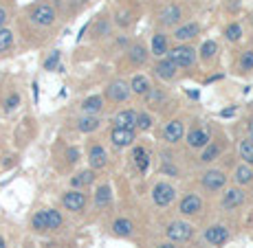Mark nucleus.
Listing matches in <instances>:
<instances>
[{
    "label": "nucleus",
    "instance_id": "obj_1",
    "mask_svg": "<svg viewBox=\"0 0 253 248\" xmlns=\"http://www.w3.org/2000/svg\"><path fill=\"white\" fill-rule=\"evenodd\" d=\"M57 18V11L53 4H46V2H40L36 4V7L29 11V20L33 24H38V27H51L53 22H55Z\"/></svg>",
    "mask_w": 253,
    "mask_h": 248
},
{
    "label": "nucleus",
    "instance_id": "obj_2",
    "mask_svg": "<svg viewBox=\"0 0 253 248\" xmlns=\"http://www.w3.org/2000/svg\"><path fill=\"white\" fill-rule=\"evenodd\" d=\"M168 57L178 68H192L194 64H196V51H194L192 46H187V44H178V46L169 48Z\"/></svg>",
    "mask_w": 253,
    "mask_h": 248
},
{
    "label": "nucleus",
    "instance_id": "obj_3",
    "mask_svg": "<svg viewBox=\"0 0 253 248\" xmlns=\"http://www.w3.org/2000/svg\"><path fill=\"white\" fill-rule=\"evenodd\" d=\"M62 204L66 207V211L82 213L86 209V204H88V196H86L82 189H71V191H66L64 196H62Z\"/></svg>",
    "mask_w": 253,
    "mask_h": 248
},
{
    "label": "nucleus",
    "instance_id": "obj_4",
    "mask_svg": "<svg viewBox=\"0 0 253 248\" xmlns=\"http://www.w3.org/2000/svg\"><path fill=\"white\" fill-rule=\"evenodd\" d=\"M165 235H168L169 242H187L194 237V226L189 224V222H172V224H168L165 228Z\"/></svg>",
    "mask_w": 253,
    "mask_h": 248
},
{
    "label": "nucleus",
    "instance_id": "obj_5",
    "mask_svg": "<svg viewBox=\"0 0 253 248\" xmlns=\"http://www.w3.org/2000/svg\"><path fill=\"white\" fill-rule=\"evenodd\" d=\"M176 198V189L172 187L169 182H157L152 187V202L157 207H169Z\"/></svg>",
    "mask_w": 253,
    "mask_h": 248
},
{
    "label": "nucleus",
    "instance_id": "obj_6",
    "mask_svg": "<svg viewBox=\"0 0 253 248\" xmlns=\"http://www.w3.org/2000/svg\"><path fill=\"white\" fill-rule=\"evenodd\" d=\"M130 95H132L130 84H126V81H121V79H115L106 86V97H108L113 104H124V101H128Z\"/></svg>",
    "mask_w": 253,
    "mask_h": 248
},
{
    "label": "nucleus",
    "instance_id": "obj_7",
    "mask_svg": "<svg viewBox=\"0 0 253 248\" xmlns=\"http://www.w3.org/2000/svg\"><path fill=\"white\" fill-rule=\"evenodd\" d=\"M201 184H203V189H207V191H220V189H225V184H227V174L220 172V169H209V172L203 174Z\"/></svg>",
    "mask_w": 253,
    "mask_h": 248
},
{
    "label": "nucleus",
    "instance_id": "obj_8",
    "mask_svg": "<svg viewBox=\"0 0 253 248\" xmlns=\"http://www.w3.org/2000/svg\"><path fill=\"white\" fill-rule=\"evenodd\" d=\"M134 141H137V130H130V128H113V132H110V143H113L117 149L130 147Z\"/></svg>",
    "mask_w": 253,
    "mask_h": 248
},
{
    "label": "nucleus",
    "instance_id": "obj_9",
    "mask_svg": "<svg viewBox=\"0 0 253 248\" xmlns=\"http://www.w3.org/2000/svg\"><path fill=\"white\" fill-rule=\"evenodd\" d=\"M203 237H205L207 244H211V246L218 248V246H225L227 242H229V231H227V226L216 224V226H209Z\"/></svg>",
    "mask_w": 253,
    "mask_h": 248
},
{
    "label": "nucleus",
    "instance_id": "obj_10",
    "mask_svg": "<svg viewBox=\"0 0 253 248\" xmlns=\"http://www.w3.org/2000/svg\"><path fill=\"white\" fill-rule=\"evenodd\" d=\"M185 136V125H183V121H178V119H172V121H168L165 123V128H163V141H168V143H178Z\"/></svg>",
    "mask_w": 253,
    "mask_h": 248
},
{
    "label": "nucleus",
    "instance_id": "obj_11",
    "mask_svg": "<svg viewBox=\"0 0 253 248\" xmlns=\"http://www.w3.org/2000/svg\"><path fill=\"white\" fill-rule=\"evenodd\" d=\"M178 211L183 215H198L203 211V200L196 196V193H187L181 202H178Z\"/></svg>",
    "mask_w": 253,
    "mask_h": 248
},
{
    "label": "nucleus",
    "instance_id": "obj_12",
    "mask_svg": "<svg viewBox=\"0 0 253 248\" xmlns=\"http://www.w3.org/2000/svg\"><path fill=\"white\" fill-rule=\"evenodd\" d=\"M137 116L139 112L132 108L128 110H119L115 116H113V123L115 128H130V130H137Z\"/></svg>",
    "mask_w": 253,
    "mask_h": 248
},
{
    "label": "nucleus",
    "instance_id": "obj_13",
    "mask_svg": "<svg viewBox=\"0 0 253 248\" xmlns=\"http://www.w3.org/2000/svg\"><path fill=\"white\" fill-rule=\"evenodd\" d=\"M183 18V11L178 4H165L161 9V13H159V22L165 24V27H172V24H176L178 20Z\"/></svg>",
    "mask_w": 253,
    "mask_h": 248
},
{
    "label": "nucleus",
    "instance_id": "obj_14",
    "mask_svg": "<svg viewBox=\"0 0 253 248\" xmlns=\"http://www.w3.org/2000/svg\"><path fill=\"white\" fill-rule=\"evenodd\" d=\"M82 114H101L104 112V97L101 95H90L82 101Z\"/></svg>",
    "mask_w": 253,
    "mask_h": 248
},
{
    "label": "nucleus",
    "instance_id": "obj_15",
    "mask_svg": "<svg viewBox=\"0 0 253 248\" xmlns=\"http://www.w3.org/2000/svg\"><path fill=\"white\" fill-rule=\"evenodd\" d=\"M88 163H90V169H104L108 165V154L101 145H92L88 149Z\"/></svg>",
    "mask_w": 253,
    "mask_h": 248
},
{
    "label": "nucleus",
    "instance_id": "obj_16",
    "mask_svg": "<svg viewBox=\"0 0 253 248\" xmlns=\"http://www.w3.org/2000/svg\"><path fill=\"white\" fill-rule=\"evenodd\" d=\"M176 71H178V66L174 64L169 57H163V60H159L157 62V66H154V72H157V77H161V79H174L176 77Z\"/></svg>",
    "mask_w": 253,
    "mask_h": 248
},
{
    "label": "nucleus",
    "instance_id": "obj_17",
    "mask_svg": "<svg viewBox=\"0 0 253 248\" xmlns=\"http://www.w3.org/2000/svg\"><path fill=\"white\" fill-rule=\"evenodd\" d=\"M187 145H189V147H194V149L207 147V145H209V132H207V130H203V128L189 130V134H187Z\"/></svg>",
    "mask_w": 253,
    "mask_h": 248
},
{
    "label": "nucleus",
    "instance_id": "obj_18",
    "mask_svg": "<svg viewBox=\"0 0 253 248\" xmlns=\"http://www.w3.org/2000/svg\"><path fill=\"white\" fill-rule=\"evenodd\" d=\"M245 202V191L242 189H229V191H225V196H222V209H227V211H231V209H236V207H240V204Z\"/></svg>",
    "mask_w": 253,
    "mask_h": 248
},
{
    "label": "nucleus",
    "instance_id": "obj_19",
    "mask_svg": "<svg viewBox=\"0 0 253 248\" xmlns=\"http://www.w3.org/2000/svg\"><path fill=\"white\" fill-rule=\"evenodd\" d=\"M99 125H101L99 114H82L80 119H77V130H80V132H84V134L95 132Z\"/></svg>",
    "mask_w": 253,
    "mask_h": 248
},
{
    "label": "nucleus",
    "instance_id": "obj_20",
    "mask_svg": "<svg viewBox=\"0 0 253 248\" xmlns=\"http://www.w3.org/2000/svg\"><path fill=\"white\" fill-rule=\"evenodd\" d=\"M150 51H152L154 57H165V55H168V53H169L168 35H163V33H154L152 42H150Z\"/></svg>",
    "mask_w": 253,
    "mask_h": 248
},
{
    "label": "nucleus",
    "instance_id": "obj_21",
    "mask_svg": "<svg viewBox=\"0 0 253 248\" xmlns=\"http://www.w3.org/2000/svg\"><path fill=\"white\" fill-rule=\"evenodd\" d=\"M198 33H201V27H198L196 22H187L174 31V37H176L178 42H187V40H194Z\"/></svg>",
    "mask_w": 253,
    "mask_h": 248
},
{
    "label": "nucleus",
    "instance_id": "obj_22",
    "mask_svg": "<svg viewBox=\"0 0 253 248\" xmlns=\"http://www.w3.org/2000/svg\"><path fill=\"white\" fill-rule=\"evenodd\" d=\"M92 182H95V169H84V172H77L75 176L71 178L73 189H86Z\"/></svg>",
    "mask_w": 253,
    "mask_h": 248
},
{
    "label": "nucleus",
    "instance_id": "obj_23",
    "mask_svg": "<svg viewBox=\"0 0 253 248\" xmlns=\"http://www.w3.org/2000/svg\"><path fill=\"white\" fill-rule=\"evenodd\" d=\"M150 81H148V77L145 75H134L132 79H130V90H132V95H137V97H145L150 92Z\"/></svg>",
    "mask_w": 253,
    "mask_h": 248
},
{
    "label": "nucleus",
    "instance_id": "obj_24",
    "mask_svg": "<svg viewBox=\"0 0 253 248\" xmlns=\"http://www.w3.org/2000/svg\"><path fill=\"white\" fill-rule=\"evenodd\" d=\"M128 60H130V64L132 66H143L145 64V60H148V51H145V46L143 44H132L128 48Z\"/></svg>",
    "mask_w": 253,
    "mask_h": 248
},
{
    "label": "nucleus",
    "instance_id": "obj_25",
    "mask_svg": "<svg viewBox=\"0 0 253 248\" xmlns=\"http://www.w3.org/2000/svg\"><path fill=\"white\" fill-rule=\"evenodd\" d=\"M110 200H113V189H110V184H101V187H97L95 191V207L97 209H104L108 207Z\"/></svg>",
    "mask_w": 253,
    "mask_h": 248
},
{
    "label": "nucleus",
    "instance_id": "obj_26",
    "mask_svg": "<svg viewBox=\"0 0 253 248\" xmlns=\"http://www.w3.org/2000/svg\"><path fill=\"white\" fill-rule=\"evenodd\" d=\"M113 231H115V235H119V237H130L134 233V224L128 217H119V220L113 222Z\"/></svg>",
    "mask_w": 253,
    "mask_h": 248
},
{
    "label": "nucleus",
    "instance_id": "obj_27",
    "mask_svg": "<svg viewBox=\"0 0 253 248\" xmlns=\"http://www.w3.org/2000/svg\"><path fill=\"white\" fill-rule=\"evenodd\" d=\"M13 42H16V37H13L11 29H7V27L0 29V55H7L13 48Z\"/></svg>",
    "mask_w": 253,
    "mask_h": 248
},
{
    "label": "nucleus",
    "instance_id": "obj_28",
    "mask_svg": "<svg viewBox=\"0 0 253 248\" xmlns=\"http://www.w3.org/2000/svg\"><path fill=\"white\" fill-rule=\"evenodd\" d=\"M132 158H134V163L139 165V172L141 174H145L148 172V165H150V154L145 152L141 145H137V147H132Z\"/></svg>",
    "mask_w": 253,
    "mask_h": 248
},
{
    "label": "nucleus",
    "instance_id": "obj_29",
    "mask_svg": "<svg viewBox=\"0 0 253 248\" xmlns=\"http://www.w3.org/2000/svg\"><path fill=\"white\" fill-rule=\"evenodd\" d=\"M44 211H46V220H48V231H57V228H62V224H64L62 213L57 211V209H44Z\"/></svg>",
    "mask_w": 253,
    "mask_h": 248
},
{
    "label": "nucleus",
    "instance_id": "obj_30",
    "mask_svg": "<svg viewBox=\"0 0 253 248\" xmlns=\"http://www.w3.org/2000/svg\"><path fill=\"white\" fill-rule=\"evenodd\" d=\"M236 182L238 184H251L253 182V169L247 163L236 169Z\"/></svg>",
    "mask_w": 253,
    "mask_h": 248
},
{
    "label": "nucleus",
    "instance_id": "obj_31",
    "mask_svg": "<svg viewBox=\"0 0 253 248\" xmlns=\"http://www.w3.org/2000/svg\"><path fill=\"white\" fill-rule=\"evenodd\" d=\"M31 228L36 233H44L48 231V220H46V211H38L36 215L31 217Z\"/></svg>",
    "mask_w": 253,
    "mask_h": 248
},
{
    "label": "nucleus",
    "instance_id": "obj_32",
    "mask_svg": "<svg viewBox=\"0 0 253 248\" xmlns=\"http://www.w3.org/2000/svg\"><path fill=\"white\" fill-rule=\"evenodd\" d=\"M238 152H240V156H242V160H245L247 165H253V141L251 139L240 141V145H238Z\"/></svg>",
    "mask_w": 253,
    "mask_h": 248
},
{
    "label": "nucleus",
    "instance_id": "obj_33",
    "mask_svg": "<svg viewBox=\"0 0 253 248\" xmlns=\"http://www.w3.org/2000/svg\"><path fill=\"white\" fill-rule=\"evenodd\" d=\"M220 156V145L218 143H209L207 147H203V154H201V160L203 163H211Z\"/></svg>",
    "mask_w": 253,
    "mask_h": 248
},
{
    "label": "nucleus",
    "instance_id": "obj_34",
    "mask_svg": "<svg viewBox=\"0 0 253 248\" xmlns=\"http://www.w3.org/2000/svg\"><path fill=\"white\" fill-rule=\"evenodd\" d=\"M143 99H145V104L154 108V106H161L163 101H165V92L161 88H150V92L143 97Z\"/></svg>",
    "mask_w": 253,
    "mask_h": 248
},
{
    "label": "nucleus",
    "instance_id": "obj_35",
    "mask_svg": "<svg viewBox=\"0 0 253 248\" xmlns=\"http://www.w3.org/2000/svg\"><path fill=\"white\" fill-rule=\"evenodd\" d=\"M152 125H154L152 114L150 112H139V116H137V130L139 132H148V130H152Z\"/></svg>",
    "mask_w": 253,
    "mask_h": 248
},
{
    "label": "nucleus",
    "instance_id": "obj_36",
    "mask_svg": "<svg viewBox=\"0 0 253 248\" xmlns=\"http://www.w3.org/2000/svg\"><path fill=\"white\" fill-rule=\"evenodd\" d=\"M60 57H62V53L60 51H53L51 55L44 60V71H62V66H60Z\"/></svg>",
    "mask_w": 253,
    "mask_h": 248
},
{
    "label": "nucleus",
    "instance_id": "obj_37",
    "mask_svg": "<svg viewBox=\"0 0 253 248\" xmlns=\"http://www.w3.org/2000/svg\"><path fill=\"white\" fill-rule=\"evenodd\" d=\"M110 33V22L106 20V18H99V20L95 22V31H92V37H104Z\"/></svg>",
    "mask_w": 253,
    "mask_h": 248
},
{
    "label": "nucleus",
    "instance_id": "obj_38",
    "mask_svg": "<svg viewBox=\"0 0 253 248\" xmlns=\"http://www.w3.org/2000/svg\"><path fill=\"white\" fill-rule=\"evenodd\" d=\"M225 35H227V40L229 42H238L242 37V27L238 22H231L229 27L225 29Z\"/></svg>",
    "mask_w": 253,
    "mask_h": 248
},
{
    "label": "nucleus",
    "instance_id": "obj_39",
    "mask_svg": "<svg viewBox=\"0 0 253 248\" xmlns=\"http://www.w3.org/2000/svg\"><path fill=\"white\" fill-rule=\"evenodd\" d=\"M216 51H218V46H216V42H211V40H207L205 44L201 46V57L203 60H211L213 55H216Z\"/></svg>",
    "mask_w": 253,
    "mask_h": 248
},
{
    "label": "nucleus",
    "instance_id": "obj_40",
    "mask_svg": "<svg viewBox=\"0 0 253 248\" xmlns=\"http://www.w3.org/2000/svg\"><path fill=\"white\" fill-rule=\"evenodd\" d=\"M18 106H20V95H18V92H11V95L4 99V110H7V112H13V110H18Z\"/></svg>",
    "mask_w": 253,
    "mask_h": 248
},
{
    "label": "nucleus",
    "instance_id": "obj_41",
    "mask_svg": "<svg viewBox=\"0 0 253 248\" xmlns=\"http://www.w3.org/2000/svg\"><path fill=\"white\" fill-rule=\"evenodd\" d=\"M240 68L242 71H253V51H245L240 55Z\"/></svg>",
    "mask_w": 253,
    "mask_h": 248
},
{
    "label": "nucleus",
    "instance_id": "obj_42",
    "mask_svg": "<svg viewBox=\"0 0 253 248\" xmlns=\"http://www.w3.org/2000/svg\"><path fill=\"white\" fill-rule=\"evenodd\" d=\"M66 156H69L71 163H75V160L80 158V149H77V147H69V149H66Z\"/></svg>",
    "mask_w": 253,
    "mask_h": 248
},
{
    "label": "nucleus",
    "instance_id": "obj_43",
    "mask_svg": "<svg viewBox=\"0 0 253 248\" xmlns=\"http://www.w3.org/2000/svg\"><path fill=\"white\" fill-rule=\"evenodd\" d=\"M4 22H7V9L0 7V29H4Z\"/></svg>",
    "mask_w": 253,
    "mask_h": 248
},
{
    "label": "nucleus",
    "instance_id": "obj_44",
    "mask_svg": "<svg viewBox=\"0 0 253 248\" xmlns=\"http://www.w3.org/2000/svg\"><path fill=\"white\" fill-rule=\"evenodd\" d=\"M163 172H165V174H172V176H176V174H178L176 167H174V165H168V163L163 165Z\"/></svg>",
    "mask_w": 253,
    "mask_h": 248
},
{
    "label": "nucleus",
    "instance_id": "obj_45",
    "mask_svg": "<svg viewBox=\"0 0 253 248\" xmlns=\"http://www.w3.org/2000/svg\"><path fill=\"white\" fill-rule=\"evenodd\" d=\"M157 248H178V246H174V242H168V244H161V246H157Z\"/></svg>",
    "mask_w": 253,
    "mask_h": 248
},
{
    "label": "nucleus",
    "instance_id": "obj_46",
    "mask_svg": "<svg viewBox=\"0 0 253 248\" xmlns=\"http://www.w3.org/2000/svg\"><path fill=\"white\" fill-rule=\"evenodd\" d=\"M249 139L253 141V121H249Z\"/></svg>",
    "mask_w": 253,
    "mask_h": 248
},
{
    "label": "nucleus",
    "instance_id": "obj_47",
    "mask_svg": "<svg viewBox=\"0 0 253 248\" xmlns=\"http://www.w3.org/2000/svg\"><path fill=\"white\" fill-rule=\"evenodd\" d=\"M220 114H222V116H231V114H233V110H222Z\"/></svg>",
    "mask_w": 253,
    "mask_h": 248
},
{
    "label": "nucleus",
    "instance_id": "obj_48",
    "mask_svg": "<svg viewBox=\"0 0 253 248\" xmlns=\"http://www.w3.org/2000/svg\"><path fill=\"white\" fill-rule=\"evenodd\" d=\"M0 248H4V240H2V237H0Z\"/></svg>",
    "mask_w": 253,
    "mask_h": 248
},
{
    "label": "nucleus",
    "instance_id": "obj_49",
    "mask_svg": "<svg viewBox=\"0 0 253 248\" xmlns=\"http://www.w3.org/2000/svg\"><path fill=\"white\" fill-rule=\"evenodd\" d=\"M251 24H253V16H251Z\"/></svg>",
    "mask_w": 253,
    "mask_h": 248
}]
</instances>
